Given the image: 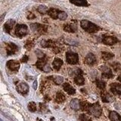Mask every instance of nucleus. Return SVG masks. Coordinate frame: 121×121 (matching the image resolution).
Masks as SVG:
<instances>
[{
  "label": "nucleus",
  "instance_id": "obj_14",
  "mask_svg": "<svg viewBox=\"0 0 121 121\" xmlns=\"http://www.w3.org/2000/svg\"><path fill=\"white\" fill-rule=\"evenodd\" d=\"M41 46L43 48H53L55 47V43L52 40H43L41 41Z\"/></svg>",
  "mask_w": 121,
  "mask_h": 121
},
{
  "label": "nucleus",
  "instance_id": "obj_20",
  "mask_svg": "<svg viewBox=\"0 0 121 121\" xmlns=\"http://www.w3.org/2000/svg\"><path fill=\"white\" fill-rule=\"evenodd\" d=\"M64 30L68 33H75L77 31V26L74 24H66L64 26Z\"/></svg>",
  "mask_w": 121,
  "mask_h": 121
},
{
  "label": "nucleus",
  "instance_id": "obj_19",
  "mask_svg": "<svg viewBox=\"0 0 121 121\" xmlns=\"http://www.w3.org/2000/svg\"><path fill=\"white\" fill-rule=\"evenodd\" d=\"M60 11L55 9H50L48 11V14L53 19H58V14Z\"/></svg>",
  "mask_w": 121,
  "mask_h": 121
},
{
  "label": "nucleus",
  "instance_id": "obj_7",
  "mask_svg": "<svg viewBox=\"0 0 121 121\" xmlns=\"http://www.w3.org/2000/svg\"><path fill=\"white\" fill-rule=\"evenodd\" d=\"M7 67L12 71H17L20 68V62L16 60H10L7 62Z\"/></svg>",
  "mask_w": 121,
  "mask_h": 121
},
{
  "label": "nucleus",
  "instance_id": "obj_16",
  "mask_svg": "<svg viewBox=\"0 0 121 121\" xmlns=\"http://www.w3.org/2000/svg\"><path fill=\"white\" fill-rule=\"evenodd\" d=\"M63 88H64V90L69 95H74L76 92L75 89L72 86H70L69 83H64L63 85Z\"/></svg>",
  "mask_w": 121,
  "mask_h": 121
},
{
  "label": "nucleus",
  "instance_id": "obj_17",
  "mask_svg": "<svg viewBox=\"0 0 121 121\" xmlns=\"http://www.w3.org/2000/svg\"><path fill=\"white\" fill-rule=\"evenodd\" d=\"M62 65H63V60L60 58H55V60L52 62V67L56 70H58Z\"/></svg>",
  "mask_w": 121,
  "mask_h": 121
},
{
  "label": "nucleus",
  "instance_id": "obj_21",
  "mask_svg": "<svg viewBox=\"0 0 121 121\" xmlns=\"http://www.w3.org/2000/svg\"><path fill=\"white\" fill-rule=\"evenodd\" d=\"M70 2L77 6H88L89 4L86 0H70Z\"/></svg>",
  "mask_w": 121,
  "mask_h": 121
},
{
  "label": "nucleus",
  "instance_id": "obj_6",
  "mask_svg": "<svg viewBox=\"0 0 121 121\" xmlns=\"http://www.w3.org/2000/svg\"><path fill=\"white\" fill-rule=\"evenodd\" d=\"M17 91L21 95H26L29 92V86L24 82H21L17 86Z\"/></svg>",
  "mask_w": 121,
  "mask_h": 121
},
{
  "label": "nucleus",
  "instance_id": "obj_3",
  "mask_svg": "<svg viewBox=\"0 0 121 121\" xmlns=\"http://www.w3.org/2000/svg\"><path fill=\"white\" fill-rule=\"evenodd\" d=\"M27 26L25 24H17L15 28V34L19 38H22L27 34Z\"/></svg>",
  "mask_w": 121,
  "mask_h": 121
},
{
  "label": "nucleus",
  "instance_id": "obj_18",
  "mask_svg": "<svg viewBox=\"0 0 121 121\" xmlns=\"http://www.w3.org/2000/svg\"><path fill=\"white\" fill-rule=\"evenodd\" d=\"M109 118L111 121H121V117L116 111H111L109 113Z\"/></svg>",
  "mask_w": 121,
  "mask_h": 121
},
{
  "label": "nucleus",
  "instance_id": "obj_5",
  "mask_svg": "<svg viewBox=\"0 0 121 121\" xmlns=\"http://www.w3.org/2000/svg\"><path fill=\"white\" fill-rule=\"evenodd\" d=\"M30 27L33 32L39 33L40 34H44L47 31V26L39 24H32L30 25Z\"/></svg>",
  "mask_w": 121,
  "mask_h": 121
},
{
  "label": "nucleus",
  "instance_id": "obj_33",
  "mask_svg": "<svg viewBox=\"0 0 121 121\" xmlns=\"http://www.w3.org/2000/svg\"><path fill=\"white\" fill-rule=\"evenodd\" d=\"M33 46H34V43L33 41H30V40H28L25 44V48L27 49H31Z\"/></svg>",
  "mask_w": 121,
  "mask_h": 121
},
{
  "label": "nucleus",
  "instance_id": "obj_36",
  "mask_svg": "<svg viewBox=\"0 0 121 121\" xmlns=\"http://www.w3.org/2000/svg\"><path fill=\"white\" fill-rule=\"evenodd\" d=\"M43 71H45V72H50L52 70H51V68H50V67H49V65L48 64H46L45 65V67H43Z\"/></svg>",
  "mask_w": 121,
  "mask_h": 121
},
{
  "label": "nucleus",
  "instance_id": "obj_22",
  "mask_svg": "<svg viewBox=\"0 0 121 121\" xmlns=\"http://www.w3.org/2000/svg\"><path fill=\"white\" fill-rule=\"evenodd\" d=\"M74 82L78 86H82L84 84L85 79L82 77V74H78L74 77Z\"/></svg>",
  "mask_w": 121,
  "mask_h": 121
},
{
  "label": "nucleus",
  "instance_id": "obj_30",
  "mask_svg": "<svg viewBox=\"0 0 121 121\" xmlns=\"http://www.w3.org/2000/svg\"><path fill=\"white\" fill-rule=\"evenodd\" d=\"M28 109L31 112H35L36 111V104L35 102L31 101L28 104Z\"/></svg>",
  "mask_w": 121,
  "mask_h": 121
},
{
  "label": "nucleus",
  "instance_id": "obj_34",
  "mask_svg": "<svg viewBox=\"0 0 121 121\" xmlns=\"http://www.w3.org/2000/svg\"><path fill=\"white\" fill-rule=\"evenodd\" d=\"M79 120L81 121H91V118L86 114H81L80 117H79Z\"/></svg>",
  "mask_w": 121,
  "mask_h": 121
},
{
  "label": "nucleus",
  "instance_id": "obj_32",
  "mask_svg": "<svg viewBox=\"0 0 121 121\" xmlns=\"http://www.w3.org/2000/svg\"><path fill=\"white\" fill-rule=\"evenodd\" d=\"M67 17V13H65L64 11H60L59 14H58V19H60V20H61V21H64V20H66Z\"/></svg>",
  "mask_w": 121,
  "mask_h": 121
},
{
  "label": "nucleus",
  "instance_id": "obj_26",
  "mask_svg": "<svg viewBox=\"0 0 121 121\" xmlns=\"http://www.w3.org/2000/svg\"><path fill=\"white\" fill-rule=\"evenodd\" d=\"M56 101L58 102V103H62L63 101H64L65 100V95L60 92H58L56 95V98H55Z\"/></svg>",
  "mask_w": 121,
  "mask_h": 121
},
{
  "label": "nucleus",
  "instance_id": "obj_9",
  "mask_svg": "<svg viewBox=\"0 0 121 121\" xmlns=\"http://www.w3.org/2000/svg\"><path fill=\"white\" fill-rule=\"evenodd\" d=\"M18 51V47L14 43H8L6 45V52L7 55H11L15 54Z\"/></svg>",
  "mask_w": 121,
  "mask_h": 121
},
{
  "label": "nucleus",
  "instance_id": "obj_8",
  "mask_svg": "<svg viewBox=\"0 0 121 121\" xmlns=\"http://www.w3.org/2000/svg\"><path fill=\"white\" fill-rule=\"evenodd\" d=\"M100 70L102 73V77L107 79H111L113 77L111 70L107 66H101L100 67Z\"/></svg>",
  "mask_w": 121,
  "mask_h": 121
},
{
  "label": "nucleus",
  "instance_id": "obj_12",
  "mask_svg": "<svg viewBox=\"0 0 121 121\" xmlns=\"http://www.w3.org/2000/svg\"><path fill=\"white\" fill-rule=\"evenodd\" d=\"M70 108L74 110V111H79V109H81V103L77 98H73L70 101Z\"/></svg>",
  "mask_w": 121,
  "mask_h": 121
},
{
  "label": "nucleus",
  "instance_id": "obj_31",
  "mask_svg": "<svg viewBox=\"0 0 121 121\" xmlns=\"http://www.w3.org/2000/svg\"><path fill=\"white\" fill-rule=\"evenodd\" d=\"M96 85L100 89H104L106 83H105V82L100 80V79H97V80H96Z\"/></svg>",
  "mask_w": 121,
  "mask_h": 121
},
{
  "label": "nucleus",
  "instance_id": "obj_29",
  "mask_svg": "<svg viewBox=\"0 0 121 121\" xmlns=\"http://www.w3.org/2000/svg\"><path fill=\"white\" fill-rule=\"evenodd\" d=\"M112 67L113 68L115 72L117 73H121V65L120 64H119L118 62H114L113 64H112Z\"/></svg>",
  "mask_w": 121,
  "mask_h": 121
},
{
  "label": "nucleus",
  "instance_id": "obj_2",
  "mask_svg": "<svg viewBox=\"0 0 121 121\" xmlns=\"http://www.w3.org/2000/svg\"><path fill=\"white\" fill-rule=\"evenodd\" d=\"M87 111L91 115H93L94 117H99L102 113V110L100 104L98 103H95L92 104H89L88 108H87Z\"/></svg>",
  "mask_w": 121,
  "mask_h": 121
},
{
  "label": "nucleus",
  "instance_id": "obj_15",
  "mask_svg": "<svg viewBox=\"0 0 121 121\" xmlns=\"http://www.w3.org/2000/svg\"><path fill=\"white\" fill-rule=\"evenodd\" d=\"M14 23H15V21L14 20H9L5 23V25H4V30H5V31L6 33H10L11 30L13 28V26L14 24Z\"/></svg>",
  "mask_w": 121,
  "mask_h": 121
},
{
  "label": "nucleus",
  "instance_id": "obj_39",
  "mask_svg": "<svg viewBox=\"0 0 121 121\" xmlns=\"http://www.w3.org/2000/svg\"><path fill=\"white\" fill-rule=\"evenodd\" d=\"M27 18L28 19H33V18H35V15H34L33 14H32V13H29L28 14V15H27Z\"/></svg>",
  "mask_w": 121,
  "mask_h": 121
},
{
  "label": "nucleus",
  "instance_id": "obj_23",
  "mask_svg": "<svg viewBox=\"0 0 121 121\" xmlns=\"http://www.w3.org/2000/svg\"><path fill=\"white\" fill-rule=\"evenodd\" d=\"M47 64V60H46V57L44 58H38V60L36 62V67L40 70H43V67H45V64Z\"/></svg>",
  "mask_w": 121,
  "mask_h": 121
},
{
  "label": "nucleus",
  "instance_id": "obj_38",
  "mask_svg": "<svg viewBox=\"0 0 121 121\" xmlns=\"http://www.w3.org/2000/svg\"><path fill=\"white\" fill-rule=\"evenodd\" d=\"M40 109H41V111H43V112H45V111H47L48 110H47V108H46V106H45L44 104H40Z\"/></svg>",
  "mask_w": 121,
  "mask_h": 121
},
{
  "label": "nucleus",
  "instance_id": "obj_10",
  "mask_svg": "<svg viewBox=\"0 0 121 121\" xmlns=\"http://www.w3.org/2000/svg\"><path fill=\"white\" fill-rule=\"evenodd\" d=\"M102 42H103V43L105 44V45H112L113 44L117 43V42H118V39H117L116 37L107 36H104L103 38V39H102Z\"/></svg>",
  "mask_w": 121,
  "mask_h": 121
},
{
  "label": "nucleus",
  "instance_id": "obj_24",
  "mask_svg": "<svg viewBox=\"0 0 121 121\" xmlns=\"http://www.w3.org/2000/svg\"><path fill=\"white\" fill-rule=\"evenodd\" d=\"M101 99L104 102H111L113 101V98L108 92H104L101 94Z\"/></svg>",
  "mask_w": 121,
  "mask_h": 121
},
{
  "label": "nucleus",
  "instance_id": "obj_13",
  "mask_svg": "<svg viewBox=\"0 0 121 121\" xmlns=\"http://www.w3.org/2000/svg\"><path fill=\"white\" fill-rule=\"evenodd\" d=\"M111 91L114 95H121V84L112 83L111 85Z\"/></svg>",
  "mask_w": 121,
  "mask_h": 121
},
{
  "label": "nucleus",
  "instance_id": "obj_1",
  "mask_svg": "<svg viewBox=\"0 0 121 121\" xmlns=\"http://www.w3.org/2000/svg\"><path fill=\"white\" fill-rule=\"evenodd\" d=\"M80 26L81 27L85 30V31L88 33H95L99 30V27L95 25L93 23L90 22L89 21L83 20L80 22Z\"/></svg>",
  "mask_w": 121,
  "mask_h": 121
},
{
  "label": "nucleus",
  "instance_id": "obj_28",
  "mask_svg": "<svg viewBox=\"0 0 121 121\" xmlns=\"http://www.w3.org/2000/svg\"><path fill=\"white\" fill-rule=\"evenodd\" d=\"M37 10H38V11H39L40 14H45L48 13V11L49 9L45 5H39V7H38Z\"/></svg>",
  "mask_w": 121,
  "mask_h": 121
},
{
  "label": "nucleus",
  "instance_id": "obj_25",
  "mask_svg": "<svg viewBox=\"0 0 121 121\" xmlns=\"http://www.w3.org/2000/svg\"><path fill=\"white\" fill-rule=\"evenodd\" d=\"M49 79H52L54 82L57 85H60L64 81V78L62 77H60V76H52V77H50Z\"/></svg>",
  "mask_w": 121,
  "mask_h": 121
},
{
  "label": "nucleus",
  "instance_id": "obj_4",
  "mask_svg": "<svg viewBox=\"0 0 121 121\" xmlns=\"http://www.w3.org/2000/svg\"><path fill=\"white\" fill-rule=\"evenodd\" d=\"M66 60L70 64H77L79 63V56L77 53L68 52L66 54Z\"/></svg>",
  "mask_w": 121,
  "mask_h": 121
},
{
  "label": "nucleus",
  "instance_id": "obj_27",
  "mask_svg": "<svg viewBox=\"0 0 121 121\" xmlns=\"http://www.w3.org/2000/svg\"><path fill=\"white\" fill-rule=\"evenodd\" d=\"M101 55H102V58L105 60H111V58H113V55L111 54V53H109V52H103L101 53Z\"/></svg>",
  "mask_w": 121,
  "mask_h": 121
},
{
  "label": "nucleus",
  "instance_id": "obj_11",
  "mask_svg": "<svg viewBox=\"0 0 121 121\" xmlns=\"http://www.w3.org/2000/svg\"><path fill=\"white\" fill-rule=\"evenodd\" d=\"M96 62V58L92 53H89L85 58V63L88 65H93Z\"/></svg>",
  "mask_w": 121,
  "mask_h": 121
},
{
  "label": "nucleus",
  "instance_id": "obj_37",
  "mask_svg": "<svg viewBox=\"0 0 121 121\" xmlns=\"http://www.w3.org/2000/svg\"><path fill=\"white\" fill-rule=\"evenodd\" d=\"M28 59H29L28 56H26V55H24V56H23V58L21 59V61L22 63H26V62H27Z\"/></svg>",
  "mask_w": 121,
  "mask_h": 121
},
{
  "label": "nucleus",
  "instance_id": "obj_35",
  "mask_svg": "<svg viewBox=\"0 0 121 121\" xmlns=\"http://www.w3.org/2000/svg\"><path fill=\"white\" fill-rule=\"evenodd\" d=\"M36 55L38 57V58H45V55L43 52H41L40 50H37L36 52Z\"/></svg>",
  "mask_w": 121,
  "mask_h": 121
},
{
  "label": "nucleus",
  "instance_id": "obj_40",
  "mask_svg": "<svg viewBox=\"0 0 121 121\" xmlns=\"http://www.w3.org/2000/svg\"><path fill=\"white\" fill-rule=\"evenodd\" d=\"M36 88H37V82L34 81V82H33V89H36Z\"/></svg>",
  "mask_w": 121,
  "mask_h": 121
}]
</instances>
